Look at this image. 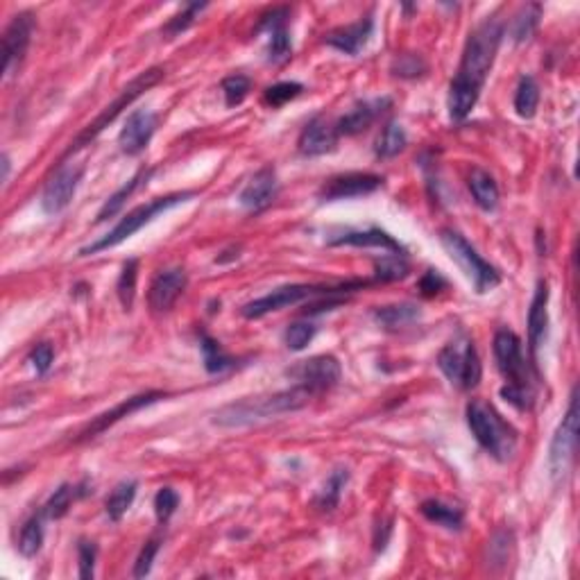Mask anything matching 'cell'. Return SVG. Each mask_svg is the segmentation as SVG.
Segmentation results:
<instances>
[{
    "mask_svg": "<svg viewBox=\"0 0 580 580\" xmlns=\"http://www.w3.org/2000/svg\"><path fill=\"white\" fill-rule=\"evenodd\" d=\"M503 32H506V25L494 14L487 16L481 25H477V30L470 32V37H467L461 66L453 75L452 85H449V95H446V110L456 123L465 120L471 110L477 107L478 95H481L487 75L494 66Z\"/></svg>",
    "mask_w": 580,
    "mask_h": 580,
    "instance_id": "cell-1",
    "label": "cell"
},
{
    "mask_svg": "<svg viewBox=\"0 0 580 580\" xmlns=\"http://www.w3.org/2000/svg\"><path fill=\"white\" fill-rule=\"evenodd\" d=\"M313 399V395L308 390H304L302 386H293L288 390L273 392V395H261V397H248L232 402L227 406L218 408L214 413V424L223 429H241V427H252L263 420L270 417H279L283 413H295L299 408L306 406Z\"/></svg>",
    "mask_w": 580,
    "mask_h": 580,
    "instance_id": "cell-2",
    "label": "cell"
},
{
    "mask_svg": "<svg viewBox=\"0 0 580 580\" xmlns=\"http://www.w3.org/2000/svg\"><path fill=\"white\" fill-rule=\"evenodd\" d=\"M467 424L471 436L477 437L478 445L496 461H511L517 449V433L511 424L501 420L499 413L487 406L481 399H471L467 404Z\"/></svg>",
    "mask_w": 580,
    "mask_h": 580,
    "instance_id": "cell-3",
    "label": "cell"
},
{
    "mask_svg": "<svg viewBox=\"0 0 580 580\" xmlns=\"http://www.w3.org/2000/svg\"><path fill=\"white\" fill-rule=\"evenodd\" d=\"M195 191H182V193H170V195H164V198H154L150 200L148 204H141V207H136L135 211H129L125 218H120V223L116 225L114 229H111L107 236H102L100 241H95L94 245H86V248L80 249V257H94V254L102 252V249H111L116 248V245H120L123 241L132 239L139 229H143L145 225L152 223L154 218L159 214H164V211H168V208L177 207V204L182 202H189L191 198H195Z\"/></svg>",
    "mask_w": 580,
    "mask_h": 580,
    "instance_id": "cell-4",
    "label": "cell"
},
{
    "mask_svg": "<svg viewBox=\"0 0 580 580\" xmlns=\"http://www.w3.org/2000/svg\"><path fill=\"white\" fill-rule=\"evenodd\" d=\"M367 282H345L336 283V286H313V283H288V286L274 288L273 293L263 295V298L252 299L241 308L243 318L258 320L265 318L268 313L282 311V308L295 306V304L304 302V299L320 298V295H347L365 286Z\"/></svg>",
    "mask_w": 580,
    "mask_h": 580,
    "instance_id": "cell-5",
    "label": "cell"
},
{
    "mask_svg": "<svg viewBox=\"0 0 580 580\" xmlns=\"http://www.w3.org/2000/svg\"><path fill=\"white\" fill-rule=\"evenodd\" d=\"M164 75H166V70L159 69V66H154V69H150V70H145V73L136 75L135 80L129 82V85L125 86L123 91H120L118 98H116L111 104H107V107H104V110L100 111L98 118H95L94 123H89L85 129H82L80 135H78V139H75L73 143H70L69 148H66V152H64V157H61V159H66V157H70V154L78 152L80 148L89 145L94 139H98V136L104 132V127H110V125L114 123V120L118 118L120 114H123V110H127L129 104L135 102V100L139 98V95L143 94V91L152 89V86L157 85V82L164 80Z\"/></svg>",
    "mask_w": 580,
    "mask_h": 580,
    "instance_id": "cell-6",
    "label": "cell"
},
{
    "mask_svg": "<svg viewBox=\"0 0 580 580\" xmlns=\"http://www.w3.org/2000/svg\"><path fill=\"white\" fill-rule=\"evenodd\" d=\"M440 243L445 245L449 257L461 265L462 273L470 277V282L477 288V293H490V290H494L499 286V270L492 263H487L461 232H456V229H442Z\"/></svg>",
    "mask_w": 580,
    "mask_h": 580,
    "instance_id": "cell-7",
    "label": "cell"
},
{
    "mask_svg": "<svg viewBox=\"0 0 580 580\" xmlns=\"http://www.w3.org/2000/svg\"><path fill=\"white\" fill-rule=\"evenodd\" d=\"M437 367L453 386L462 388V390L477 388L483 374L481 358H478V352L471 340H465L462 345L452 342V345L442 347V352L437 354Z\"/></svg>",
    "mask_w": 580,
    "mask_h": 580,
    "instance_id": "cell-8",
    "label": "cell"
},
{
    "mask_svg": "<svg viewBox=\"0 0 580 580\" xmlns=\"http://www.w3.org/2000/svg\"><path fill=\"white\" fill-rule=\"evenodd\" d=\"M576 449H578V390L574 388L565 417H562L560 427L556 429V436L549 446V471L556 481L569 471L576 458Z\"/></svg>",
    "mask_w": 580,
    "mask_h": 580,
    "instance_id": "cell-9",
    "label": "cell"
},
{
    "mask_svg": "<svg viewBox=\"0 0 580 580\" xmlns=\"http://www.w3.org/2000/svg\"><path fill=\"white\" fill-rule=\"evenodd\" d=\"M494 358L499 372L503 374L506 383L519 388H528L531 390V381H528V363H526L524 349H521V340L515 331L511 329H499L494 333Z\"/></svg>",
    "mask_w": 580,
    "mask_h": 580,
    "instance_id": "cell-10",
    "label": "cell"
},
{
    "mask_svg": "<svg viewBox=\"0 0 580 580\" xmlns=\"http://www.w3.org/2000/svg\"><path fill=\"white\" fill-rule=\"evenodd\" d=\"M32 32H35V16L30 12H20L7 25L5 35H3V78L5 80L19 73L25 53L30 48Z\"/></svg>",
    "mask_w": 580,
    "mask_h": 580,
    "instance_id": "cell-11",
    "label": "cell"
},
{
    "mask_svg": "<svg viewBox=\"0 0 580 580\" xmlns=\"http://www.w3.org/2000/svg\"><path fill=\"white\" fill-rule=\"evenodd\" d=\"M288 374H290V379H295V386H302L304 390H308L315 397L320 392L331 390V388L338 386L342 370L336 356L323 354V356H313L308 361H302Z\"/></svg>",
    "mask_w": 580,
    "mask_h": 580,
    "instance_id": "cell-12",
    "label": "cell"
},
{
    "mask_svg": "<svg viewBox=\"0 0 580 580\" xmlns=\"http://www.w3.org/2000/svg\"><path fill=\"white\" fill-rule=\"evenodd\" d=\"M168 397V392L164 390H148V392H141V395H135V397L129 399H123V402L118 404V406H114L111 411L102 413V415L95 417L94 421H91L89 427L82 429L80 436L75 437V442H86V440H94V437H98L100 433H104L107 429H111L114 424H118L120 420H125V417L135 415V413H139L141 408L145 406H152V404L161 402V399Z\"/></svg>",
    "mask_w": 580,
    "mask_h": 580,
    "instance_id": "cell-13",
    "label": "cell"
},
{
    "mask_svg": "<svg viewBox=\"0 0 580 580\" xmlns=\"http://www.w3.org/2000/svg\"><path fill=\"white\" fill-rule=\"evenodd\" d=\"M383 186L381 175L374 173H345L327 179L320 186L318 200L320 202H338V200H352L370 195Z\"/></svg>",
    "mask_w": 580,
    "mask_h": 580,
    "instance_id": "cell-14",
    "label": "cell"
},
{
    "mask_svg": "<svg viewBox=\"0 0 580 580\" xmlns=\"http://www.w3.org/2000/svg\"><path fill=\"white\" fill-rule=\"evenodd\" d=\"M82 175H85L82 166H61V168L50 177V182L45 184L44 193H41V208H44V214L57 216L69 207L75 191L80 186Z\"/></svg>",
    "mask_w": 580,
    "mask_h": 580,
    "instance_id": "cell-15",
    "label": "cell"
},
{
    "mask_svg": "<svg viewBox=\"0 0 580 580\" xmlns=\"http://www.w3.org/2000/svg\"><path fill=\"white\" fill-rule=\"evenodd\" d=\"M288 19H290L288 7H274L273 12L263 16L257 28V32H263L265 39H268L265 53H268V61H273V64L288 60L290 50H293V41H290V32H288Z\"/></svg>",
    "mask_w": 580,
    "mask_h": 580,
    "instance_id": "cell-16",
    "label": "cell"
},
{
    "mask_svg": "<svg viewBox=\"0 0 580 580\" xmlns=\"http://www.w3.org/2000/svg\"><path fill=\"white\" fill-rule=\"evenodd\" d=\"M189 286V274L184 268H168L161 270L157 277L150 283L148 302L150 308L157 313H166L175 306L182 293Z\"/></svg>",
    "mask_w": 580,
    "mask_h": 580,
    "instance_id": "cell-17",
    "label": "cell"
},
{
    "mask_svg": "<svg viewBox=\"0 0 580 580\" xmlns=\"http://www.w3.org/2000/svg\"><path fill=\"white\" fill-rule=\"evenodd\" d=\"M154 129H157V116L150 110H135L125 120V127L120 129L118 145L120 152L136 157L148 148V143L152 141Z\"/></svg>",
    "mask_w": 580,
    "mask_h": 580,
    "instance_id": "cell-18",
    "label": "cell"
},
{
    "mask_svg": "<svg viewBox=\"0 0 580 580\" xmlns=\"http://www.w3.org/2000/svg\"><path fill=\"white\" fill-rule=\"evenodd\" d=\"M277 193V173H274L273 166H265V168L258 170V173L245 184V189L241 191L239 195V202L241 207L248 208V211H261V208L270 207V204L274 202Z\"/></svg>",
    "mask_w": 580,
    "mask_h": 580,
    "instance_id": "cell-19",
    "label": "cell"
},
{
    "mask_svg": "<svg viewBox=\"0 0 580 580\" xmlns=\"http://www.w3.org/2000/svg\"><path fill=\"white\" fill-rule=\"evenodd\" d=\"M392 104L390 98H374V100H361V102H356L352 107V110L347 111L345 116H340L336 123V129L338 135L340 136H354V135H361V132H365L370 125L374 123V120L379 118V116L383 114V111L388 110Z\"/></svg>",
    "mask_w": 580,
    "mask_h": 580,
    "instance_id": "cell-20",
    "label": "cell"
},
{
    "mask_svg": "<svg viewBox=\"0 0 580 580\" xmlns=\"http://www.w3.org/2000/svg\"><path fill=\"white\" fill-rule=\"evenodd\" d=\"M338 129L336 125L327 123L323 116H315L306 123V127L299 135L298 148L304 157H320V154L333 152L338 145Z\"/></svg>",
    "mask_w": 580,
    "mask_h": 580,
    "instance_id": "cell-21",
    "label": "cell"
},
{
    "mask_svg": "<svg viewBox=\"0 0 580 580\" xmlns=\"http://www.w3.org/2000/svg\"><path fill=\"white\" fill-rule=\"evenodd\" d=\"M329 245H331V248H340V245H352V248H379L390 254H404V257H406L404 245L379 227L349 229V232L338 233L336 239L329 241Z\"/></svg>",
    "mask_w": 580,
    "mask_h": 580,
    "instance_id": "cell-22",
    "label": "cell"
},
{
    "mask_svg": "<svg viewBox=\"0 0 580 580\" xmlns=\"http://www.w3.org/2000/svg\"><path fill=\"white\" fill-rule=\"evenodd\" d=\"M546 329H549V283L540 279L528 308V349L533 358L544 342Z\"/></svg>",
    "mask_w": 580,
    "mask_h": 580,
    "instance_id": "cell-23",
    "label": "cell"
},
{
    "mask_svg": "<svg viewBox=\"0 0 580 580\" xmlns=\"http://www.w3.org/2000/svg\"><path fill=\"white\" fill-rule=\"evenodd\" d=\"M374 32V20L370 16L356 20L352 25H345V28H338V30H331L327 37H324V44L331 45V48L340 50L345 55H358L365 44L370 41Z\"/></svg>",
    "mask_w": 580,
    "mask_h": 580,
    "instance_id": "cell-24",
    "label": "cell"
},
{
    "mask_svg": "<svg viewBox=\"0 0 580 580\" xmlns=\"http://www.w3.org/2000/svg\"><path fill=\"white\" fill-rule=\"evenodd\" d=\"M467 186L474 198V202L483 208V211H494L499 207V186H496L494 177L483 168H471L470 177H467Z\"/></svg>",
    "mask_w": 580,
    "mask_h": 580,
    "instance_id": "cell-25",
    "label": "cell"
},
{
    "mask_svg": "<svg viewBox=\"0 0 580 580\" xmlns=\"http://www.w3.org/2000/svg\"><path fill=\"white\" fill-rule=\"evenodd\" d=\"M152 173H154L152 168L139 170V173H136L135 177L129 179L127 184H123V186H120V189L116 191L114 195H110V200H107V202L102 204V208L98 211V218H95V223H104V220L114 218V216L118 214L120 208H123V204L127 202V200L132 198V195H135V191L141 189V186H143V184L148 182L150 177H152Z\"/></svg>",
    "mask_w": 580,
    "mask_h": 580,
    "instance_id": "cell-26",
    "label": "cell"
},
{
    "mask_svg": "<svg viewBox=\"0 0 580 580\" xmlns=\"http://www.w3.org/2000/svg\"><path fill=\"white\" fill-rule=\"evenodd\" d=\"M420 512L427 517L433 524L442 526L446 531H461L462 521H465V515H462L461 508L452 506V503H445L440 499H427L420 506Z\"/></svg>",
    "mask_w": 580,
    "mask_h": 580,
    "instance_id": "cell-27",
    "label": "cell"
},
{
    "mask_svg": "<svg viewBox=\"0 0 580 580\" xmlns=\"http://www.w3.org/2000/svg\"><path fill=\"white\" fill-rule=\"evenodd\" d=\"M420 315V306L413 302L388 304V306L374 308V320H377L383 329H402L406 327V324L417 323Z\"/></svg>",
    "mask_w": 580,
    "mask_h": 580,
    "instance_id": "cell-28",
    "label": "cell"
},
{
    "mask_svg": "<svg viewBox=\"0 0 580 580\" xmlns=\"http://www.w3.org/2000/svg\"><path fill=\"white\" fill-rule=\"evenodd\" d=\"M136 490H139V483L135 478H127V481H120L118 486L111 490V494L104 501V512L110 517V521H120L125 517V512L132 508L136 499Z\"/></svg>",
    "mask_w": 580,
    "mask_h": 580,
    "instance_id": "cell-29",
    "label": "cell"
},
{
    "mask_svg": "<svg viewBox=\"0 0 580 580\" xmlns=\"http://www.w3.org/2000/svg\"><path fill=\"white\" fill-rule=\"evenodd\" d=\"M406 145H408L406 129H404L399 123H395V120H390V123H386L381 136L377 139L374 154H377L379 159H392V157H397L399 152H404Z\"/></svg>",
    "mask_w": 580,
    "mask_h": 580,
    "instance_id": "cell-30",
    "label": "cell"
},
{
    "mask_svg": "<svg viewBox=\"0 0 580 580\" xmlns=\"http://www.w3.org/2000/svg\"><path fill=\"white\" fill-rule=\"evenodd\" d=\"M44 519L45 515L39 511L25 521L23 528H20L19 551L23 558H35L41 551V546H44Z\"/></svg>",
    "mask_w": 580,
    "mask_h": 580,
    "instance_id": "cell-31",
    "label": "cell"
},
{
    "mask_svg": "<svg viewBox=\"0 0 580 580\" xmlns=\"http://www.w3.org/2000/svg\"><path fill=\"white\" fill-rule=\"evenodd\" d=\"M200 347H202L204 367H207L208 374H223L236 365V361H233L229 354L223 352L220 342L214 340L211 336H207V333H202V336H200Z\"/></svg>",
    "mask_w": 580,
    "mask_h": 580,
    "instance_id": "cell-32",
    "label": "cell"
},
{
    "mask_svg": "<svg viewBox=\"0 0 580 580\" xmlns=\"http://www.w3.org/2000/svg\"><path fill=\"white\" fill-rule=\"evenodd\" d=\"M349 481V470L347 467H336V470L329 474L327 483H324L323 492L318 494V499H315V503H318L320 511H333V508L340 503V496H342V490H345V486H347Z\"/></svg>",
    "mask_w": 580,
    "mask_h": 580,
    "instance_id": "cell-33",
    "label": "cell"
},
{
    "mask_svg": "<svg viewBox=\"0 0 580 580\" xmlns=\"http://www.w3.org/2000/svg\"><path fill=\"white\" fill-rule=\"evenodd\" d=\"M537 104H540V86H537L535 78L524 75L515 91V111L521 118H533Z\"/></svg>",
    "mask_w": 580,
    "mask_h": 580,
    "instance_id": "cell-34",
    "label": "cell"
},
{
    "mask_svg": "<svg viewBox=\"0 0 580 580\" xmlns=\"http://www.w3.org/2000/svg\"><path fill=\"white\" fill-rule=\"evenodd\" d=\"M542 19V7L540 5H524L515 14L511 23V37L515 44H524L533 37V32L537 30Z\"/></svg>",
    "mask_w": 580,
    "mask_h": 580,
    "instance_id": "cell-35",
    "label": "cell"
},
{
    "mask_svg": "<svg viewBox=\"0 0 580 580\" xmlns=\"http://www.w3.org/2000/svg\"><path fill=\"white\" fill-rule=\"evenodd\" d=\"M408 273H411V265L404 254H386L374 261V282H399V279H406Z\"/></svg>",
    "mask_w": 580,
    "mask_h": 580,
    "instance_id": "cell-36",
    "label": "cell"
},
{
    "mask_svg": "<svg viewBox=\"0 0 580 580\" xmlns=\"http://www.w3.org/2000/svg\"><path fill=\"white\" fill-rule=\"evenodd\" d=\"M136 279H139V261H136V258H127V261L123 263L118 282H116V293H118L120 306H123L125 311H132V306H135Z\"/></svg>",
    "mask_w": 580,
    "mask_h": 580,
    "instance_id": "cell-37",
    "label": "cell"
},
{
    "mask_svg": "<svg viewBox=\"0 0 580 580\" xmlns=\"http://www.w3.org/2000/svg\"><path fill=\"white\" fill-rule=\"evenodd\" d=\"M78 496H80L78 494V487L64 483V486H60L50 494V499L45 501L41 512L45 515V519H61V517L70 511V506H73V501L78 499Z\"/></svg>",
    "mask_w": 580,
    "mask_h": 580,
    "instance_id": "cell-38",
    "label": "cell"
},
{
    "mask_svg": "<svg viewBox=\"0 0 580 580\" xmlns=\"http://www.w3.org/2000/svg\"><path fill=\"white\" fill-rule=\"evenodd\" d=\"M249 89H252V80H249L248 75H229L223 80V95L227 107H236V104L243 102L248 98Z\"/></svg>",
    "mask_w": 580,
    "mask_h": 580,
    "instance_id": "cell-39",
    "label": "cell"
},
{
    "mask_svg": "<svg viewBox=\"0 0 580 580\" xmlns=\"http://www.w3.org/2000/svg\"><path fill=\"white\" fill-rule=\"evenodd\" d=\"M304 91V86L299 85V82H277V85L268 86L265 89V94H263V100H265V104H270V107H283L286 102H290V100L298 98L299 94Z\"/></svg>",
    "mask_w": 580,
    "mask_h": 580,
    "instance_id": "cell-40",
    "label": "cell"
},
{
    "mask_svg": "<svg viewBox=\"0 0 580 580\" xmlns=\"http://www.w3.org/2000/svg\"><path fill=\"white\" fill-rule=\"evenodd\" d=\"M315 338V327L308 323H295L286 329L283 333V340H286L288 349L293 352H302L306 349V345H311V340Z\"/></svg>",
    "mask_w": 580,
    "mask_h": 580,
    "instance_id": "cell-41",
    "label": "cell"
},
{
    "mask_svg": "<svg viewBox=\"0 0 580 580\" xmlns=\"http://www.w3.org/2000/svg\"><path fill=\"white\" fill-rule=\"evenodd\" d=\"M427 70V61L421 60L420 55H399L395 57L392 61V75H397V78H406V80H413V78H420Z\"/></svg>",
    "mask_w": 580,
    "mask_h": 580,
    "instance_id": "cell-42",
    "label": "cell"
},
{
    "mask_svg": "<svg viewBox=\"0 0 580 580\" xmlns=\"http://www.w3.org/2000/svg\"><path fill=\"white\" fill-rule=\"evenodd\" d=\"M177 508H179L177 492H175L173 487H161V490L157 492V496H154V515H157V519H159L161 524H166V521L175 515Z\"/></svg>",
    "mask_w": 580,
    "mask_h": 580,
    "instance_id": "cell-43",
    "label": "cell"
},
{
    "mask_svg": "<svg viewBox=\"0 0 580 580\" xmlns=\"http://www.w3.org/2000/svg\"><path fill=\"white\" fill-rule=\"evenodd\" d=\"M204 7H207V5H204V3H193V5H189L184 12H179V14H175L173 19H170L168 23H166L164 35L175 37V35H179V32L186 30V28H189V25L195 20V16H198L200 12L204 10Z\"/></svg>",
    "mask_w": 580,
    "mask_h": 580,
    "instance_id": "cell-44",
    "label": "cell"
},
{
    "mask_svg": "<svg viewBox=\"0 0 580 580\" xmlns=\"http://www.w3.org/2000/svg\"><path fill=\"white\" fill-rule=\"evenodd\" d=\"M95 558H98V549L94 542L80 540L78 544V567H80V578L91 580L95 576Z\"/></svg>",
    "mask_w": 580,
    "mask_h": 580,
    "instance_id": "cell-45",
    "label": "cell"
},
{
    "mask_svg": "<svg viewBox=\"0 0 580 580\" xmlns=\"http://www.w3.org/2000/svg\"><path fill=\"white\" fill-rule=\"evenodd\" d=\"M159 546H161V542L157 540V537H152V540L145 542L143 549H141V553H139V558H136L135 571H132V576H135V578H145V576L152 571V562H154V558H157V553H159Z\"/></svg>",
    "mask_w": 580,
    "mask_h": 580,
    "instance_id": "cell-46",
    "label": "cell"
},
{
    "mask_svg": "<svg viewBox=\"0 0 580 580\" xmlns=\"http://www.w3.org/2000/svg\"><path fill=\"white\" fill-rule=\"evenodd\" d=\"M501 397L506 399L511 406H515L517 411H528L533 406V390H528V388L506 383V386L501 388Z\"/></svg>",
    "mask_w": 580,
    "mask_h": 580,
    "instance_id": "cell-47",
    "label": "cell"
},
{
    "mask_svg": "<svg viewBox=\"0 0 580 580\" xmlns=\"http://www.w3.org/2000/svg\"><path fill=\"white\" fill-rule=\"evenodd\" d=\"M53 358H55V352H53V347L50 345H37L35 349L30 352V363L32 367H35L37 374H45L50 370V365H53Z\"/></svg>",
    "mask_w": 580,
    "mask_h": 580,
    "instance_id": "cell-48",
    "label": "cell"
},
{
    "mask_svg": "<svg viewBox=\"0 0 580 580\" xmlns=\"http://www.w3.org/2000/svg\"><path fill=\"white\" fill-rule=\"evenodd\" d=\"M445 286H446V282L436 273V270H429V273L420 279V290H421V295H427V298L437 295Z\"/></svg>",
    "mask_w": 580,
    "mask_h": 580,
    "instance_id": "cell-49",
    "label": "cell"
},
{
    "mask_svg": "<svg viewBox=\"0 0 580 580\" xmlns=\"http://www.w3.org/2000/svg\"><path fill=\"white\" fill-rule=\"evenodd\" d=\"M7 177H10V157L3 154V182H7Z\"/></svg>",
    "mask_w": 580,
    "mask_h": 580,
    "instance_id": "cell-50",
    "label": "cell"
}]
</instances>
